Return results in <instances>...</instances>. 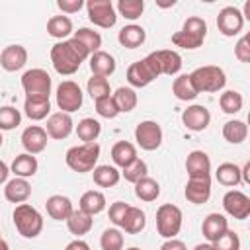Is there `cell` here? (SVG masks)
Masks as SVG:
<instances>
[{"mask_svg":"<svg viewBox=\"0 0 250 250\" xmlns=\"http://www.w3.org/2000/svg\"><path fill=\"white\" fill-rule=\"evenodd\" d=\"M88 57H90V53L76 39L59 41L51 49V62H53L55 70L62 76L74 74Z\"/></svg>","mask_w":250,"mask_h":250,"instance_id":"6da1fadb","label":"cell"},{"mask_svg":"<svg viewBox=\"0 0 250 250\" xmlns=\"http://www.w3.org/2000/svg\"><path fill=\"white\" fill-rule=\"evenodd\" d=\"M100 158V145L98 143H82L66 150V166L78 174L92 172Z\"/></svg>","mask_w":250,"mask_h":250,"instance_id":"7a4b0ae2","label":"cell"},{"mask_svg":"<svg viewBox=\"0 0 250 250\" xmlns=\"http://www.w3.org/2000/svg\"><path fill=\"white\" fill-rule=\"evenodd\" d=\"M12 217H14V225L18 229V232L23 238H35V236L41 234V230H43V217L29 203H20L14 209Z\"/></svg>","mask_w":250,"mask_h":250,"instance_id":"3957f363","label":"cell"},{"mask_svg":"<svg viewBox=\"0 0 250 250\" xmlns=\"http://www.w3.org/2000/svg\"><path fill=\"white\" fill-rule=\"evenodd\" d=\"M189 80L195 88V92H219L225 88L227 84V76L225 70L215 66V64H207V66H199L189 74Z\"/></svg>","mask_w":250,"mask_h":250,"instance_id":"277c9868","label":"cell"},{"mask_svg":"<svg viewBox=\"0 0 250 250\" xmlns=\"http://www.w3.org/2000/svg\"><path fill=\"white\" fill-rule=\"evenodd\" d=\"M158 76H160V68H158L156 59H154V53H148L145 59L133 62L127 68V82L133 88H145Z\"/></svg>","mask_w":250,"mask_h":250,"instance_id":"5b68a950","label":"cell"},{"mask_svg":"<svg viewBox=\"0 0 250 250\" xmlns=\"http://www.w3.org/2000/svg\"><path fill=\"white\" fill-rule=\"evenodd\" d=\"M182 229V209L172 205V203H164L156 209V230L162 238H174Z\"/></svg>","mask_w":250,"mask_h":250,"instance_id":"8992f818","label":"cell"},{"mask_svg":"<svg viewBox=\"0 0 250 250\" xmlns=\"http://www.w3.org/2000/svg\"><path fill=\"white\" fill-rule=\"evenodd\" d=\"M86 10H88V20L98 27L107 29L113 27L117 21V14L111 0H88Z\"/></svg>","mask_w":250,"mask_h":250,"instance_id":"52a82bcc","label":"cell"},{"mask_svg":"<svg viewBox=\"0 0 250 250\" xmlns=\"http://www.w3.org/2000/svg\"><path fill=\"white\" fill-rule=\"evenodd\" d=\"M51 76L43 68H31L23 72L21 76V86L27 96H47L51 94Z\"/></svg>","mask_w":250,"mask_h":250,"instance_id":"ba28073f","label":"cell"},{"mask_svg":"<svg viewBox=\"0 0 250 250\" xmlns=\"http://www.w3.org/2000/svg\"><path fill=\"white\" fill-rule=\"evenodd\" d=\"M57 105L64 113H72V111L80 109V105H82V90H80V86L76 82H72V80L61 82L59 88H57Z\"/></svg>","mask_w":250,"mask_h":250,"instance_id":"9c48e42d","label":"cell"},{"mask_svg":"<svg viewBox=\"0 0 250 250\" xmlns=\"http://www.w3.org/2000/svg\"><path fill=\"white\" fill-rule=\"evenodd\" d=\"M135 141L143 150H156L162 145V129L156 121H141L135 127Z\"/></svg>","mask_w":250,"mask_h":250,"instance_id":"30bf717a","label":"cell"},{"mask_svg":"<svg viewBox=\"0 0 250 250\" xmlns=\"http://www.w3.org/2000/svg\"><path fill=\"white\" fill-rule=\"evenodd\" d=\"M217 27L225 37H234L242 31L244 27V18L242 12L234 6H225L219 16H217Z\"/></svg>","mask_w":250,"mask_h":250,"instance_id":"8fae6325","label":"cell"},{"mask_svg":"<svg viewBox=\"0 0 250 250\" xmlns=\"http://www.w3.org/2000/svg\"><path fill=\"white\" fill-rule=\"evenodd\" d=\"M223 209L230 217H234L238 221H244L250 215V197L246 193L238 191V189H229L223 195Z\"/></svg>","mask_w":250,"mask_h":250,"instance_id":"7c38bea8","label":"cell"},{"mask_svg":"<svg viewBox=\"0 0 250 250\" xmlns=\"http://www.w3.org/2000/svg\"><path fill=\"white\" fill-rule=\"evenodd\" d=\"M74 129V123H72V117L70 113H64V111H57L53 115H49L47 119V137L55 139V141H62L66 139Z\"/></svg>","mask_w":250,"mask_h":250,"instance_id":"4fadbf2b","label":"cell"},{"mask_svg":"<svg viewBox=\"0 0 250 250\" xmlns=\"http://www.w3.org/2000/svg\"><path fill=\"white\" fill-rule=\"evenodd\" d=\"M186 199L195 205H203L211 197V176L203 178H189L186 184Z\"/></svg>","mask_w":250,"mask_h":250,"instance_id":"5bb4252c","label":"cell"},{"mask_svg":"<svg viewBox=\"0 0 250 250\" xmlns=\"http://www.w3.org/2000/svg\"><path fill=\"white\" fill-rule=\"evenodd\" d=\"M27 62V51L21 45H8L0 53V66L8 72H16L23 68Z\"/></svg>","mask_w":250,"mask_h":250,"instance_id":"9a60e30c","label":"cell"},{"mask_svg":"<svg viewBox=\"0 0 250 250\" xmlns=\"http://www.w3.org/2000/svg\"><path fill=\"white\" fill-rule=\"evenodd\" d=\"M182 121L189 131H203V129H207V125L211 121V113L205 105L195 104V105H189L188 109H184Z\"/></svg>","mask_w":250,"mask_h":250,"instance_id":"2e32d148","label":"cell"},{"mask_svg":"<svg viewBox=\"0 0 250 250\" xmlns=\"http://www.w3.org/2000/svg\"><path fill=\"white\" fill-rule=\"evenodd\" d=\"M21 145L25 148V152L29 154H39L45 150L47 146V131L39 125H31L27 129H23L21 133Z\"/></svg>","mask_w":250,"mask_h":250,"instance_id":"e0dca14e","label":"cell"},{"mask_svg":"<svg viewBox=\"0 0 250 250\" xmlns=\"http://www.w3.org/2000/svg\"><path fill=\"white\" fill-rule=\"evenodd\" d=\"M186 170L189 178H203L211 176V160L209 154L203 150H191L186 158Z\"/></svg>","mask_w":250,"mask_h":250,"instance_id":"ac0fdd59","label":"cell"},{"mask_svg":"<svg viewBox=\"0 0 250 250\" xmlns=\"http://www.w3.org/2000/svg\"><path fill=\"white\" fill-rule=\"evenodd\" d=\"M229 230V221L225 219V215L221 213H209L205 219H203V225H201V232L203 236L211 242H215L221 234H225Z\"/></svg>","mask_w":250,"mask_h":250,"instance_id":"d6986e66","label":"cell"},{"mask_svg":"<svg viewBox=\"0 0 250 250\" xmlns=\"http://www.w3.org/2000/svg\"><path fill=\"white\" fill-rule=\"evenodd\" d=\"M29 195H31V186L25 178H14V180L6 182L4 197L10 203H23L29 199Z\"/></svg>","mask_w":250,"mask_h":250,"instance_id":"ffe728a7","label":"cell"},{"mask_svg":"<svg viewBox=\"0 0 250 250\" xmlns=\"http://www.w3.org/2000/svg\"><path fill=\"white\" fill-rule=\"evenodd\" d=\"M45 207H47L49 217L55 219V221H66L70 217V213L74 211L72 209V201L66 195H51V197H47Z\"/></svg>","mask_w":250,"mask_h":250,"instance_id":"44dd1931","label":"cell"},{"mask_svg":"<svg viewBox=\"0 0 250 250\" xmlns=\"http://www.w3.org/2000/svg\"><path fill=\"white\" fill-rule=\"evenodd\" d=\"M152 53H154V59H156V62H158L160 74L174 76V74L180 72V68H182V57H180L176 51L162 49V51H152Z\"/></svg>","mask_w":250,"mask_h":250,"instance_id":"7402d4cb","label":"cell"},{"mask_svg":"<svg viewBox=\"0 0 250 250\" xmlns=\"http://www.w3.org/2000/svg\"><path fill=\"white\" fill-rule=\"evenodd\" d=\"M23 111L29 119L33 121H41L49 115L51 111V102L47 96H27L25 104H23Z\"/></svg>","mask_w":250,"mask_h":250,"instance_id":"603a6c76","label":"cell"},{"mask_svg":"<svg viewBox=\"0 0 250 250\" xmlns=\"http://www.w3.org/2000/svg\"><path fill=\"white\" fill-rule=\"evenodd\" d=\"M145 39H146L145 29L141 25H135V23H129V25L121 27L119 33H117V41L125 49H137V47H141L145 43Z\"/></svg>","mask_w":250,"mask_h":250,"instance_id":"cb8c5ba5","label":"cell"},{"mask_svg":"<svg viewBox=\"0 0 250 250\" xmlns=\"http://www.w3.org/2000/svg\"><path fill=\"white\" fill-rule=\"evenodd\" d=\"M90 70L94 76H109L115 70V59L105 51H96L90 55Z\"/></svg>","mask_w":250,"mask_h":250,"instance_id":"d4e9b609","label":"cell"},{"mask_svg":"<svg viewBox=\"0 0 250 250\" xmlns=\"http://www.w3.org/2000/svg\"><path fill=\"white\" fill-rule=\"evenodd\" d=\"M135 158H137V148H135L133 143H129V141H119V143H115V145L111 146V160H113L115 166L125 168V166H129Z\"/></svg>","mask_w":250,"mask_h":250,"instance_id":"484cf974","label":"cell"},{"mask_svg":"<svg viewBox=\"0 0 250 250\" xmlns=\"http://www.w3.org/2000/svg\"><path fill=\"white\" fill-rule=\"evenodd\" d=\"M78 209L88 213V215H98L105 209V195L102 191H96V189H90L86 193H82L80 201H78Z\"/></svg>","mask_w":250,"mask_h":250,"instance_id":"4316f807","label":"cell"},{"mask_svg":"<svg viewBox=\"0 0 250 250\" xmlns=\"http://www.w3.org/2000/svg\"><path fill=\"white\" fill-rule=\"evenodd\" d=\"M92 176H94V184L96 186H100V188H113V186H117V182L121 178V172L115 166L102 164V166H96L92 170Z\"/></svg>","mask_w":250,"mask_h":250,"instance_id":"83f0119b","label":"cell"},{"mask_svg":"<svg viewBox=\"0 0 250 250\" xmlns=\"http://www.w3.org/2000/svg\"><path fill=\"white\" fill-rule=\"evenodd\" d=\"M16 178H29L37 172V158L29 152H23V154H18L12 162V168Z\"/></svg>","mask_w":250,"mask_h":250,"instance_id":"f1b7e54d","label":"cell"},{"mask_svg":"<svg viewBox=\"0 0 250 250\" xmlns=\"http://www.w3.org/2000/svg\"><path fill=\"white\" fill-rule=\"evenodd\" d=\"M215 178L221 186H227V188H234L242 182V176H240V168L232 162H223L219 164L217 172H215Z\"/></svg>","mask_w":250,"mask_h":250,"instance_id":"f546056e","label":"cell"},{"mask_svg":"<svg viewBox=\"0 0 250 250\" xmlns=\"http://www.w3.org/2000/svg\"><path fill=\"white\" fill-rule=\"evenodd\" d=\"M92 225H94V219H92V215H88V213H84V211H72L70 213V217L66 219V227H68V230L72 232V234H76L78 238L82 236V234H86L90 229H92Z\"/></svg>","mask_w":250,"mask_h":250,"instance_id":"4dcf8cb0","label":"cell"},{"mask_svg":"<svg viewBox=\"0 0 250 250\" xmlns=\"http://www.w3.org/2000/svg\"><path fill=\"white\" fill-rule=\"evenodd\" d=\"M223 137H225V141H229L232 145H240L248 137V127L240 119H230L223 125Z\"/></svg>","mask_w":250,"mask_h":250,"instance_id":"1f68e13d","label":"cell"},{"mask_svg":"<svg viewBox=\"0 0 250 250\" xmlns=\"http://www.w3.org/2000/svg\"><path fill=\"white\" fill-rule=\"evenodd\" d=\"M145 225H146L145 213H143L139 207H129L127 213H125V217H123L121 229H123L125 232H129V234H137V232H141V230L145 229Z\"/></svg>","mask_w":250,"mask_h":250,"instance_id":"d6a6232c","label":"cell"},{"mask_svg":"<svg viewBox=\"0 0 250 250\" xmlns=\"http://www.w3.org/2000/svg\"><path fill=\"white\" fill-rule=\"evenodd\" d=\"M47 33L55 39H64L72 33V20L68 16H53L47 21Z\"/></svg>","mask_w":250,"mask_h":250,"instance_id":"836d02e7","label":"cell"},{"mask_svg":"<svg viewBox=\"0 0 250 250\" xmlns=\"http://www.w3.org/2000/svg\"><path fill=\"white\" fill-rule=\"evenodd\" d=\"M72 39H76L90 55L96 53V51H100V47H102V35L98 31L90 29V27H80L78 31H74Z\"/></svg>","mask_w":250,"mask_h":250,"instance_id":"e575fe53","label":"cell"},{"mask_svg":"<svg viewBox=\"0 0 250 250\" xmlns=\"http://www.w3.org/2000/svg\"><path fill=\"white\" fill-rule=\"evenodd\" d=\"M135 195L141 199V201H154L158 195H160V186L156 180L145 176L141 178L139 182H135Z\"/></svg>","mask_w":250,"mask_h":250,"instance_id":"d590c367","label":"cell"},{"mask_svg":"<svg viewBox=\"0 0 250 250\" xmlns=\"http://www.w3.org/2000/svg\"><path fill=\"white\" fill-rule=\"evenodd\" d=\"M100 133H102V125H100V121H96L92 117H84L76 125V135L84 143H96V139L100 137Z\"/></svg>","mask_w":250,"mask_h":250,"instance_id":"8d00e7d4","label":"cell"},{"mask_svg":"<svg viewBox=\"0 0 250 250\" xmlns=\"http://www.w3.org/2000/svg\"><path fill=\"white\" fill-rule=\"evenodd\" d=\"M172 92L182 102H191V100L197 98V92H195V88L189 80V74H180L172 84Z\"/></svg>","mask_w":250,"mask_h":250,"instance_id":"74e56055","label":"cell"},{"mask_svg":"<svg viewBox=\"0 0 250 250\" xmlns=\"http://www.w3.org/2000/svg\"><path fill=\"white\" fill-rule=\"evenodd\" d=\"M111 98H113V102H115V105H117L119 113H121V111H123V113L133 111V109H135V105H137V94H135V90H133V88H127V86L117 88V90H115V94H113Z\"/></svg>","mask_w":250,"mask_h":250,"instance_id":"f35d334b","label":"cell"},{"mask_svg":"<svg viewBox=\"0 0 250 250\" xmlns=\"http://www.w3.org/2000/svg\"><path fill=\"white\" fill-rule=\"evenodd\" d=\"M219 105H221V109H223L225 113L234 115V113H238V111L242 109V105H244L242 94L236 92V90H227V92L221 94V98H219Z\"/></svg>","mask_w":250,"mask_h":250,"instance_id":"ab89813d","label":"cell"},{"mask_svg":"<svg viewBox=\"0 0 250 250\" xmlns=\"http://www.w3.org/2000/svg\"><path fill=\"white\" fill-rule=\"evenodd\" d=\"M86 88H88V94H90V98H92L94 102L111 96L109 82H107V78H104V76H94V74H92V78H88V86H86Z\"/></svg>","mask_w":250,"mask_h":250,"instance_id":"60d3db41","label":"cell"},{"mask_svg":"<svg viewBox=\"0 0 250 250\" xmlns=\"http://www.w3.org/2000/svg\"><path fill=\"white\" fill-rule=\"evenodd\" d=\"M143 10H145V2L143 0H119L117 2V12L125 20H131V21L141 18Z\"/></svg>","mask_w":250,"mask_h":250,"instance_id":"b9f144b4","label":"cell"},{"mask_svg":"<svg viewBox=\"0 0 250 250\" xmlns=\"http://www.w3.org/2000/svg\"><path fill=\"white\" fill-rule=\"evenodd\" d=\"M102 250H123V234L119 229H105L100 236Z\"/></svg>","mask_w":250,"mask_h":250,"instance_id":"7bdbcfd3","label":"cell"},{"mask_svg":"<svg viewBox=\"0 0 250 250\" xmlns=\"http://www.w3.org/2000/svg\"><path fill=\"white\" fill-rule=\"evenodd\" d=\"M21 123V113L12 107V105H4L0 107V131H12Z\"/></svg>","mask_w":250,"mask_h":250,"instance_id":"ee69618b","label":"cell"},{"mask_svg":"<svg viewBox=\"0 0 250 250\" xmlns=\"http://www.w3.org/2000/svg\"><path fill=\"white\" fill-rule=\"evenodd\" d=\"M146 172H148V166H146V162L145 160H141V158H135L129 166H125L123 168V178L127 180V182H131V184H135V182H139L141 178H145L146 176Z\"/></svg>","mask_w":250,"mask_h":250,"instance_id":"f6af8a7d","label":"cell"},{"mask_svg":"<svg viewBox=\"0 0 250 250\" xmlns=\"http://www.w3.org/2000/svg\"><path fill=\"white\" fill-rule=\"evenodd\" d=\"M213 250H240V238L234 230H227L215 242H211Z\"/></svg>","mask_w":250,"mask_h":250,"instance_id":"bcb514c9","label":"cell"},{"mask_svg":"<svg viewBox=\"0 0 250 250\" xmlns=\"http://www.w3.org/2000/svg\"><path fill=\"white\" fill-rule=\"evenodd\" d=\"M182 31H186V33H189V35H195V37H199V39H205V35H207V23H205L203 18L189 16V18L184 21Z\"/></svg>","mask_w":250,"mask_h":250,"instance_id":"7dc6e473","label":"cell"},{"mask_svg":"<svg viewBox=\"0 0 250 250\" xmlns=\"http://www.w3.org/2000/svg\"><path fill=\"white\" fill-rule=\"evenodd\" d=\"M172 43H174L176 47H182V49H197V47H201L203 39H199V37H195V35H189V33H186V31H176V33L172 35Z\"/></svg>","mask_w":250,"mask_h":250,"instance_id":"c3c4849f","label":"cell"},{"mask_svg":"<svg viewBox=\"0 0 250 250\" xmlns=\"http://www.w3.org/2000/svg\"><path fill=\"white\" fill-rule=\"evenodd\" d=\"M96 111H98V115H102L105 119H113V117L119 115V109H117V105H115V102H113L111 96L102 98V100H96Z\"/></svg>","mask_w":250,"mask_h":250,"instance_id":"681fc988","label":"cell"},{"mask_svg":"<svg viewBox=\"0 0 250 250\" xmlns=\"http://www.w3.org/2000/svg\"><path fill=\"white\" fill-rule=\"evenodd\" d=\"M234 57L240 62H250V35H242L234 45Z\"/></svg>","mask_w":250,"mask_h":250,"instance_id":"f907efd6","label":"cell"},{"mask_svg":"<svg viewBox=\"0 0 250 250\" xmlns=\"http://www.w3.org/2000/svg\"><path fill=\"white\" fill-rule=\"evenodd\" d=\"M129 207H131V205L125 203V201H115V203L109 207V221H111L115 227H121L123 217H125V213H127Z\"/></svg>","mask_w":250,"mask_h":250,"instance_id":"816d5d0a","label":"cell"},{"mask_svg":"<svg viewBox=\"0 0 250 250\" xmlns=\"http://www.w3.org/2000/svg\"><path fill=\"white\" fill-rule=\"evenodd\" d=\"M57 6L59 10H62V14H74L84 6V2L82 0H59Z\"/></svg>","mask_w":250,"mask_h":250,"instance_id":"f5cc1de1","label":"cell"},{"mask_svg":"<svg viewBox=\"0 0 250 250\" xmlns=\"http://www.w3.org/2000/svg\"><path fill=\"white\" fill-rule=\"evenodd\" d=\"M160 250H188V248H186V244H184L182 240H178V238H168V240L160 246Z\"/></svg>","mask_w":250,"mask_h":250,"instance_id":"db71d44e","label":"cell"},{"mask_svg":"<svg viewBox=\"0 0 250 250\" xmlns=\"http://www.w3.org/2000/svg\"><path fill=\"white\" fill-rule=\"evenodd\" d=\"M64 250H90V246H88V242H84V240H80V238H76V240H72V242H68Z\"/></svg>","mask_w":250,"mask_h":250,"instance_id":"11a10c76","label":"cell"},{"mask_svg":"<svg viewBox=\"0 0 250 250\" xmlns=\"http://www.w3.org/2000/svg\"><path fill=\"white\" fill-rule=\"evenodd\" d=\"M8 174H10V168L4 160H0V184H4L8 180Z\"/></svg>","mask_w":250,"mask_h":250,"instance_id":"9f6ffc18","label":"cell"},{"mask_svg":"<svg viewBox=\"0 0 250 250\" xmlns=\"http://www.w3.org/2000/svg\"><path fill=\"white\" fill-rule=\"evenodd\" d=\"M193 250H213V246L211 244H197Z\"/></svg>","mask_w":250,"mask_h":250,"instance_id":"6f0895ef","label":"cell"},{"mask_svg":"<svg viewBox=\"0 0 250 250\" xmlns=\"http://www.w3.org/2000/svg\"><path fill=\"white\" fill-rule=\"evenodd\" d=\"M0 250H10L8 242H6V240H2V238H0Z\"/></svg>","mask_w":250,"mask_h":250,"instance_id":"680465c9","label":"cell"},{"mask_svg":"<svg viewBox=\"0 0 250 250\" xmlns=\"http://www.w3.org/2000/svg\"><path fill=\"white\" fill-rule=\"evenodd\" d=\"M127 250H141V248H137V246H131V248H127Z\"/></svg>","mask_w":250,"mask_h":250,"instance_id":"91938a15","label":"cell"},{"mask_svg":"<svg viewBox=\"0 0 250 250\" xmlns=\"http://www.w3.org/2000/svg\"><path fill=\"white\" fill-rule=\"evenodd\" d=\"M2 141H4V139H2V133H0V146H2Z\"/></svg>","mask_w":250,"mask_h":250,"instance_id":"94428289","label":"cell"},{"mask_svg":"<svg viewBox=\"0 0 250 250\" xmlns=\"http://www.w3.org/2000/svg\"><path fill=\"white\" fill-rule=\"evenodd\" d=\"M0 238H2V236H0Z\"/></svg>","mask_w":250,"mask_h":250,"instance_id":"6125c7cd","label":"cell"}]
</instances>
